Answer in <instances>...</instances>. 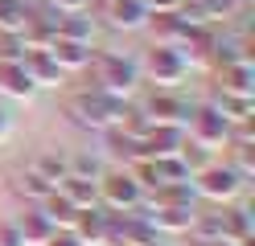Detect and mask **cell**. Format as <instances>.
<instances>
[{"mask_svg": "<svg viewBox=\"0 0 255 246\" xmlns=\"http://www.w3.org/2000/svg\"><path fill=\"white\" fill-rule=\"evenodd\" d=\"M91 86L103 90L111 98H124V103H132L136 90H140V62L132 54H120V49H95L91 58Z\"/></svg>", "mask_w": 255, "mask_h": 246, "instance_id": "6da1fadb", "label": "cell"}, {"mask_svg": "<svg viewBox=\"0 0 255 246\" xmlns=\"http://www.w3.org/2000/svg\"><path fill=\"white\" fill-rule=\"evenodd\" d=\"M132 103H124V98H111L103 90H95V86H83V90H74L66 98V115H70V123L74 127H83V131H111V127H120L124 123V115Z\"/></svg>", "mask_w": 255, "mask_h": 246, "instance_id": "7a4b0ae2", "label": "cell"}, {"mask_svg": "<svg viewBox=\"0 0 255 246\" xmlns=\"http://www.w3.org/2000/svg\"><path fill=\"white\" fill-rule=\"evenodd\" d=\"M140 78L152 82V90H181L189 78V58L173 45H152L140 62Z\"/></svg>", "mask_w": 255, "mask_h": 246, "instance_id": "3957f363", "label": "cell"}, {"mask_svg": "<svg viewBox=\"0 0 255 246\" xmlns=\"http://www.w3.org/2000/svg\"><path fill=\"white\" fill-rule=\"evenodd\" d=\"M194 189H198V197H202V201H210V205H235L239 201V197H243V180H239V172L231 168V164L227 160H210V164H206V168L202 172H194Z\"/></svg>", "mask_w": 255, "mask_h": 246, "instance_id": "277c9868", "label": "cell"}, {"mask_svg": "<svg viewBox=\"0 0 255 246\" xmlns=\"http://www.w3.org/2000/svg\"><path fill=\"white\" fill-rule=\"evenodd\" d=\"M231 119L222 115L214 103H198L194 111H189V123H185V140L206 148V152H218V148H227L231 140Z\"/></svg>", "mask_w": 255, "mask_h": 246, "instance_id": "5b68a950", "label": "cell"}, {"mask_svg": "<svg viewBox=\"0 0 255 246\" xmlns=\"http://www.w3.org/2000/svg\"><path fill=\"white\" fill-rule=\"evenodd\" d=\"M144 189L136 185V176L132 168H116V172H103L99 176V205L107 213H128V209H136L140 201H144Z\"/></svg>", "mask_w": 255, "mask_h": 246, "instance_id": "8992f818", "label": "cell"}, {"mask_svg": "<svg viewBox=\"0 0 255 246\" xmlns=\"http://www.w3.org/2000/svg\"><path fill=\"white\" fill-rule=\"evenodd\" d=\"M140 111L148 115V123H177V127H185L194 103H189L181 90H152V94L144 98V107H140Z\"/></svg>", "mask_w": 255, "mask_h": 246, "instance_id": "52a82bcc", "label": "cell"}, {"mask_svg": "<svg viewBox=\"0 0 255 246\" xmlns=\"http://www.w3.org/2000/svg\"><path fill=\"white\" fill-rule=\"evenodd\" d=\"M144 144V160H165V156H177L185 148V127L177 123H152L148 136L140 140Z\"/></svg>", "mask_w": 255, "mask_h": 246, "instance_id": "ba28073f", "label": "cell"}, {"mask_svg": "<svg viewBox=\"0 0 255 246\" xmlns=\"http://www.w3.org/2000/svg\"><path fill=\"white\" fill-rule=\"evenodd\" d=\"M214 90H218V94H239V98H255V62H235V66H218V70H214Z\"/></svg>", "mask_w": 255, "mask_h": 246, "instance_id": "9c48e42d", "label": "cell"}, {"mask_svg": "<svg viewBox=\"0 0 255 246\" xmlns=\"http://www.w3.org/2000/svg\"><path fill=\"white\" fill-rule=\"evenodd\" d=\"M148 4L144 0H111L107 4V25L116 33H144L148 29Z\"/></svg>", "mask_w": 255, "mask_h": 246, "instance_id": "30bf717a", "label": "cell"}, {"mask_svg": "<svg viewBox=\"0 0 255 246\" xmlns=\"http://www.w3.org/2000/svg\"><path fill=\"white\" fill-rule=\"evenodd\" d=\"M251 58H255V45H251L247 33H218L206 62L218 70V66H235V62H251Z\"/></svg>", "mask_w": 255, "mask_h": 246, "instance_id": "8fae6325", "label": "cell"}, {"mask_svg": "<svg viewBox=\"0 0 255 246\" xmlns=\"http://www.w3.org/2000/svg\"><path fill=\"white\" fill-rule=\"evenodd\" d=\"M25 74L33 78L37 90H58L62 82H66V70L50 58V49H33V54H25Z\"/></svg>", "mask_w": 255, "mask_h": 246, "instance_id": "7c38bea8", "label": "cell"}, {"mask_svg": "<svg viewBox=\"0 0 255 246\" xmlns=\"http://www.w3.org/2000/svg\"><path fill=\"white\" fill-rule=\"evenodd\" d=\"M0 94L12 98V103H29L37 94L33 78L25 74V62H0Z\"/></svg>", "mask_w": 255, "mask_h": 246, "instance_id": "4fadbf2b", "label": "cell"}, {"mask_svg": "<svg viewBox=\"0 0 255 246\" xmlns=\"http://www.w3.org/2000/svg\"><path fill=\"white\" fill-rule=\"evenodd\" d=\"M50 58L66 70V78L70 74H83L87 66H91V58H95V45H83V41H66V37H54V45H50Z\"/></svg>", "mask_w": 255, "mask_h": 246, "instance_id": "5bb4252c", "label": "cell"}, {"mask_svg": "<svg viewBox=\"0 0 255 246\" xmlns=\"http://www.w3.org/2000/svg\"><path fill=\"white\" fill-rule=\"evenodd\" d=\"M12 222H17V230H21V242H25V246H45V242H50V238L58 234V230H54V222L45 218V213H41L37 205H25V209H21Z\"/></svg>", "mask_w": 255, "mask_h": 246, "instance_id": "9a60e30c", "label": "cell"}, {"mask_svg": "<svg viewBox=\"0 0 255 246\" xmlns=\"http://www.w3.org/2000/svg\"><path fill=\"white\" fill-rule=\"evenodd\" d=\"M70 234L78 238V246H103V234H107V209L95 205V209H83L70 226Z\"/></svg>", "mask_w": 255, "mask_h": 246, "instance_id": "2e32d148", "label": "cell"}, {"mask_svg": "<svg viewBox=\"0 0 255 246\" xmlns=\"http://www.w3.org/2000/svg\"><path fill=\"white\" fill-rule=\"evenodd\" d=\"M185 29H189V21H185L181 12H156V16H148L152 45H173V49H177L181 37H185Z\"/></svg>", "mask_w": 255, "mask_h": 246, "instance_id": "e0dca14e", "label": "cell"}, {"mask_svg": "<svg viewBox=\"0 0 255 246\" xmlns=\"http://www.w3.org/2000/svg\"><path fill=\"white\" fill-rule=\"evenodd\" d=\"M222 238L227 242L255 238V213H251V205H222Z\"/></svg>", "mask_w": 255, "mask_h": 246, "instance_id": "ac0fdd59", "label": "cell"}, {"mask_svg": "<svg viewBox=\"0 0 255 246\" xmlns=\"http://www.w3.org/2000/svg\"><path fill=\"white\" fill-rule=\"evenodd\" d=\"M194 213L198 209H185V205H156L152 209V230L156 234H189Z\"/></svg>", "mask_w": 255, "mask_h": 246, "instance_id": "d6986e66", "label": "cell"}, {"mask_svg": "<svg viewBox=\"0 0 255 246\" xmlns=\"http://www.w3.org/2000/svg\"><path fill=\"white\" fill-rule=\"evenodd\" d=\"M29 168H33L37 176H45V180H50V185L58 189L62 180L70 176V160H66V152H58V148H41V152L33 156V164H29Z\"/></svg>", "mask_w": 255, "mask_h": 246, "instance_id": "ffe728a7", "label": "cell"}, {"mask_svg": "<svg viewBox=\"0 0 255 246\" xmlns=\"http://www.w3.org/2000/svg\"><path fill=\"white\" fill-rule=\"evenodd\" d=\"M12 193H17V197H21L25 205H41L45 197L54 193V185H50L45 176H37L33 168H21L17 176H12Z\"/></svg>", "mask_w": 255, "mask_h": 246, "instance_id": "44dd1931", "label": "cell"}, {"mask_svg": "<svg viewBox=\"0 0 255 246\" xmlns=\"http://www.w3.org/2000/svg\"><path fill=\"white\" fill-rule=\"evenodd\" d=\"M189 238H194L198 246H214V242H227L222 238V209H198L194 222H189Z\"/></svg>", "mask_w": 255, "mask_h": 246, "instance_id": "7402d4cb", "label": "cell"}, {"mask_svg": "<svg viewBox=\"0 0 255 246\" xmlns=\"http://www.w3.org/2000/svg\"><path fill=\"white\" fill-rule=\"evenodd\" d=\"M58 193L66 197V201H70L78 213L99 205V180H78V176H66V180L58 185Z\"/></svg>", "mask_w": 255, "mask_h": 246, "instance_id": "603a6c76", "label": "cell"}, {"mask_svg": "<svg viewBox=\"0 0 255 246\" xmlns=\"http://www.w3.org/2000/svg\"><path fill=\"white\" fill-rule=\"evenodd\" d=\"M103 140H107V148H111V156L124 160V168H128V164H136V160H144V144H140L132 131L111 127V131H103Z\"/></svg>", "mask_w": 255, "mask_h": 246, "instance_id": "cb8c5ba5", "label": "cell"}, {"mask_svg": "<svg viewBox=\"0 0 255 246\" xmlns=\"http://www.w3.org/2000/svg\"><path fill=\"white\" fill-rule=\"evenodd\" d=\"M152 205H185V209H198V189L194 180H177V185H161L156 193H148Z\"/></svg>", "mask_w": 255, "mask_h": 246, "instance_id": "d4e9b609", "label": "cell"}, {"mask_svg": "<svg viewBox=\"0 0 255 246\" xmlns=\"http://www.w3.org/2000/svg\"><path fill=\"white\" fill-rule=\"evenodd\" d=\"M58 37H66V41H83V45H95V16H91V12L58 16Z\"/></svg>", "mask_w": 255, "mask_h": 246, "instance_id": "484cf974", "label": "cell"}, {"mask_svg": "<svg viewBox=\"0 0 255 246\" xmlns=\"http://www.w3.org/2000/svg\"><path fill=\"white\" fill-rule=\"evenodd\" d=\"M37 209H41L45 218L54 222V230H70V226H74V218H78V209H74V205H70V201H66V197H62L58 189H54L50 197H45V201H41Z\"/></svg>", "mask_w": 255, "mask_h": 246, "instance_id": "4316f807", "label": "cell"}, {"mask_svg": "<svg viewBox=\"0 0 255 246\" xmlns=\"http://www.w3.org/2000/svg\"><path fill=\"white\" fill-rule=\"evenodd\" d=\"M210 103L227 115L231 123H247V119H255V98H239V94H218L214 90V98Z\"/></svg>", "mask_w": 255, "mask_h": 246, "instance_id": "83f0119b", "label": "cell"}, {"mask_svg": "<svg viewBox=\"0 0 255 246\" xmlns=\"http://www.w3.org/2000/svg\"><path fill=\"white\" fill-rule=\"evenodd\" d=\"M29 12L33 4H25V0H0V33H21L29 25Z\"/></svg>", "mask_w": 255, "mask_h": 246, "instance_id": "f1b7e54d", "label": "cell"}, {"mask_svg": "<svg viewBox=\"0 0 255 246\" xmlns=\"http://www.w3.org/2000/svg\"><path fill=\"white\" fill-rule=\"evenodd\" d=\"M66 160H70V176H78V180H99L107 172V164L95 152H66Z\"/></svg>", "mask_w": 255, "mask_h": 246, "instance_id": "f546056e", "label": "cell"}, {"mask_svg": "<svg viewBox=\"0 0 255 246\" xmlns=\"http://www.w3.org/2000/svg\"><path fill=\"white\" fill-rule=\"evenodd\" d=\"M227 152H231V168L239 172V180H243V185H251V180H255V148H227Z\"/></svg>", "mask_w": 255, "mask_h": 246, "instance_id": "4dcf8cb0", "label": "cell"}, {"mask_svg": "<svg viewBox=\"0 0 255 246\" xmlns=\"http://www.w3.org/2000/svg\"><path fill=\"white\" fill-rule=\"evenodd\" d=\"M177 156H181V164H185L189 172H202L206 164L214 160V152H206V148H198V144H189V140H185V148H181Z\"/></svg>", "mask_w": 255, "mask_h": 246, "instance_id": "1f68e13d", "label": "cell"}, {"mask_svg": "<svg viewBox=\"0 0 255 246\" xmlns=\"http://www.w3.org/2000/svg\"><path fill=\"white\" fill-rule=\"evenodd\" d=\"M0 62H25L21 33H0Z\"/></svg>", "mask_w": 255, "mask_h": 246, "instance_id": "d6a6232c", "label": "cell"}, {"mask_svg": "<svg viewBox=\"0 0 255 246\" xmlns=\"http://www.w3.org/2000/svg\"><path fill=\"white\" fill-rule=\"evenodd\" d=\"M58 16H70V12H91V4L95 0H45Z\"/></svg>", "mask_w": 255, "mask_h": 246, "instance_id": "836d02e7", "label": "cell"}, {"mask_svg": "<svg viewBox=\"0 0 255 246\" xmlns=\"http://www.w3.org/2000/svg\"><path fill=\"white\" fill-rule=\"evenodd\" d=\"M0 246H25L21 242V230H17V222H0Z\"/></svg>", "mask_w": 255, "mask_h": 246, "instance_id": "e575fe53", "label": "cell"}, {"mask_svg": "<svg viewBox=\"0 0 255 246\" xmlns=\"http://www.w3.org/2000/svg\"><path fill=\"white\" fill-rule=\"evenodd\" d=\"M144 4H148V12L156 16V12H181L185 0H144Z\"/></svg>", "mask_w": 255, "mask_h": 246, "instance_id": "d590c367", "label": "cell"}, {"mask_svg": "<svg viewBox=\"0 0 255 246\" xmlns=\"http://www.w3.org/2000/svg\"><path fill=\"white\" fill-rule=\"evenodd\" d=\"M45 246H78V238L70 234V230H58V234H54L50 242H45Z\"/></svg>", "mask_w": 255, "mask_h": 246, "instance_id": "8d00e7d4", "label": "cell"}, {"mask_svg": "<svg viewBox=\"0 0 255 246\" xmlns=\"http://www.w3.org/2000/svg\"><path fill=\"white\" fill-rule=\"evenodd\" d=\"M8 136H12V119H8V115H4V111H0V144H4Z\"/></svg>", "mask_w": 255, "mask_h": 246, "instance_id": "74e56055", "label": "cell"}, {"mask_svg": "<svg viewBox=\"0 0 255 246\" xmlns=\"http://www.w3.org/2000/svg\"><path fill=\"white\" fill-rule=\"evenodd\" d=\"M140 246H173V242H169V234H152L148 242H140Z\"/></svg>", "mask_w": 255, "mask_h": 246, "instance_id": "f35d334b", "label": "cell"}, {"mask_svg": "<svg viewBox=\"0 0 255 246\" xmlns=\"http://www.w3.org/2000/svg\"><path fill=\"white\" fill-rule=\"evenodd\" d=\"M231 4H235V12H247V8L255 4V0H231Z\"/></svg>", "mask_w": 255, "mask_h": 246, "instance_id": "ab89813d", "label": "cell"}, {"mask_svg": "<svg viewBox=\"0 0 255 246\" xmlns=\"http://www.w3.org/2000/svg\"><path fill=\"white\" fill-rule=\"evenodd\" d=\"M25 4H45V0H25Z\"/></svg>", "mask_w": 255, "mask_h": 246, "instance_id": "60d3db41", "label": "cell"}, {"mask_svg": "<svg viewBox=\"0 0 255 246\" xmlns=\"http://www.w3.org/2000/svg\"><path fill=\"white\" fill-rule=\"evenodd\" d=\"M214 246H235V242H214Z\"/></svg>", "mask_w": 255, "mask_h": 246, "instance_id": "b9f144b4", "label": "cell"}, {"mask_svg": "<svg viewBox=\"0 0 255 246\" xmlns=\"http://www.w3.org/2000/svg\"><path fill=\"white\" fill-rule=\"evenodd\" d=\"M103 4H111V0H103Z\"/></svg>", "mask_w": 255, "mask_h": 246, "instance_id": "7bdbcfd3", "label": "cell"}]
</instances>
